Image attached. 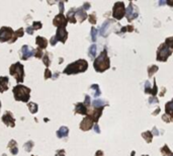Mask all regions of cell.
<instances>
[{
    "label": "cell",
    "instance_id": "cell-1",
    "mask_svg": "<svg viewBox=\"0 0 173 156\" xmlns=\"http://www.w3.org/2000/svg\"><path fill=\"white\" fill-rule=\"evenodd\" d=\"M93 67L96 72H100V73L104 72L105 70H107L110 67V61H109L106 49L103 50L100 53V55L95 58L93 62Z\"/></svg>",
    "mask_w": 173,
    "mask_h": 156
},
{
    "label": "cell",
    "instance_id": "cell-2",
    "mask_svg": "<svg viewBox=\"0 0 173 156\" xmlns=\"http://www.w3.org/2000/svg\"><path fill=\"white\" fill-rule=\"evenodd\" d=\"M88 68V63H87L86 60H83V59H80V60H77L76 62L71 63L70 65L65 68L64 74H67V75H71V74H78L81 73V72H85Z\"/></svg>",
    "mask_w": 173,
    "mask_h": 156
},
{
    "label": "cell",
    "instance_id": "cell-3",
    "mask_svg": "<svg viewBox=\"0 0 173 156\" xmlns=\"http://www.w3.org/2000/svg\"><path fill=\"white\" fill-rule=\"evenodd\" d=\"M13 95L15 100L17 101H22V103H27L31 98L29 93H31V89L25 85L18 84L13 87Z\"/></svg>",
    "mask_w": 173,
    "mask_h": 156
},
{
    "label": "cell",
    "instance_id": "cell-4",
    "mask_svg": "<svg viewBox=\"0 0 173 156\" xmlns=\"http://www.w3.org/2000/svg\"><path fill=\"white\" fill-rule=\"evenodd\" d=\"M9 72L18 82V84L23 82V78H25V71H23V65L21 63L17 62L15 64L11 65L9 68Z\"/></svg>",
    "mask_w": 173,
    "mask_h": 156
},
{
    "label": "cell",
    "instance_id": "cell-5",
    "mask_svg": "<svg viewBox=\"0 0 173 156\" xmlns=\"http://www.w3.org/2000/svg\"><path fill=\"white\" fill-rule=\"evenodd\" d=\"M172 54V49L168 48L165 45V43L161 44L158 48V51H157V56H156V59L160 62H166L168 60V57L171 56Z\"/></svg>",
    "mask_w": 173,
    "mask_h": 156
},
{
    "label": "cell",
    "instance_id": "cell-6",
    "mask_svg": "<svg viewBox=\"0 0 173 156\" xmlns=\"http://www.w3.org/2000/svg\"><path fill=\"white\" fill-rule=\"evenodd\" d=\"M126 14V6L124 2H116L113 5L112 9V16L115 19L120 20Z\"/></svg>",
    "mask_w": 173,
    "mask_h": 156
},
{
    "label": "cell",
    "instance_id": "cell-7",
    "mask_svg": "<svg viewBox=\"0 0 173 156\" xmlns=\"http://www.w3.org/2000/svg\"><path fill=\"white\" fill-rule=\"evenodd\" d=\"M126 15L128 21L131 22L132 20L136 19L139 15V10H138V7L135 4H133V2H130L129 7L126 8Z\"/></svg>",
    "mask_w": 173,
    "mask_h": 156
},
{
    "label": "cell",
    "instance_id": "cell-8",
    "mask_svg": "<svg viewBox=\"0 0 173 156\" xmlns=\"http://www.w3.org/2000/svg\"><path fill=\"white\" fill-rule=\"evenodd\" d=\"M13 29L8 27H3L0 29V42H9L13 36Z\"/></svg>",
    "mask_w": 173,
    "mask_h": 156
},
{
    "label": "cell",
    "instance_id": "cell-9",
    "mask_svg": "<svg viewBox=\"0 0 173 156\" xmlns=\"http://www.w3.org/2000/svg\"><path fill=\"white\" fill-rule=\"evenodd\" d=\"M55 38L58 42H61L63 44H65L67 38H68V31H66V27H58Z\"/></svg>",
    "mask_w": 173,
    "mask_h": 156
},
{
    "label": "cell",
    "instance_id": "cell-10",
    "mask_svg": "<svg viewBox=\"0 0 173 156\" xmlns=\"http://www.w3.org/2000/svg\"><path fill=\"white\" fill-rule=\"evenodd\" d=\"M2 122L8 127L13 128L15 126V120L12 116V113H10V111H5V114L2 116Z\"/></svg>",
    "mask_w": 173,
    "mask_h": 156
},
{
    "label": "cell",
    "instance_id": "cell-11",
    "mask_svg": "<svg viewBox=\"0 0 173 156\" xmlns=\"http://www.w3.org/2000/svg\"><path fill=\"white\" fill-rule=\"evenodd\" d=\"M67 23H68V21L66 19V16H64L63 14L60 13L58 14L53 20V25H56L57 27H66Z\"/></svg>",
    "mask_w": 173,
    "mask_h": 156
},
{
    "label": "cell",
    "instance_id": "cell-12",
    "mask_svg": "<svg viewBox=\"0 0 173 156\" xmlns=\"http://www.w3.org/2000/svg\"><path fill=\"white\" fill-rule=\"evenodd\" d=\"M93 127V121L89 116H86L80 124V129L82 131H88Z\"/></svg>",
    "mask_w": 173,
    "mask_h": 156
},
{
    "label": "cell",
    "instance_id": "cell-13",
    "mask_svg": "<svg viewBox=\"0 0 173 156\" xmlns=\"http://www.w3.org/2000/svg\"><path fill=\"white\" fill-rule=\"evenodd\" d=\"M102 109H103V107H100V109H93L91 111H88L87 116H89L91 119H92L93 123H96V124H97L98 119H99L102 115Z\"/></svg>",
    "mask_w": 173,
    "mask_h": 156
},
{
    "label": "cell",
    "instance_id": "cell-14",
    "mask_svg": "<svg viewBox=\"0 0 173 156\" xmlns=\"http://www.w3.org/2000/svg\"><path fill=\"white\" fill-rule=\"evenodd\" d=\"M33 53H35V50L31 49V47H29L27 45H25L21 48V54H22L21 59L22 60H27V59L31 58V56L33 55Z\"/></svg>",
    "mask_w": 173,
    "mask_h": 156
},
{
    "label": "cell",
    "instance_id": "cell-15",
    "mask_svg": "<svg viewBox=\"0 0 173 156\" xmlns=\"http://www.w3.org/2000/svg\"><path fill=\"white\" fill-rule=\"evenodd\" d=\"M157 91H158V87H157L156 80H154L153 88H151V86H150V82H149V81H146V83H145V93H147V94L150 93L153 96H155L156 94H157Z\"/></svg>",
    "mask_w": 173,
    "mask_h": 156
},
{
    "label": "cell",
    "instance_id": "cell-16",
    "mask_svg": "<svg viewBox=\"0 0 173 156\" xmlns=\"http://www.w3.org/2000/svg\"><path fill=\"white\" fill-rule=\"evenodd\" d=\"M74 111H75V114L85 115V116H87V114H88V107H85L82 103H77V105H75V109H74Z\"/></svg>",
    "mask_w": 173,
    "mask_h": 156
},
{
    "label": "cell",
    "instance_id": "cell-17",
    "mask_svg": "<svg viewBox=\"0 0 173 156\" xmlns=\"http://www.w3.org/2000/svg\"><path fill=\"white\" fill-rule=\"evenodd\" d=\"M87 16L88 15L86 14V11H84L82 8L75 9V19L78 18V21L79 22H83L87 18Z\"/></svg>",
    "mask_w": 173,
    "mask_h": 156
},
{
    "label": "cell",
    "instance_id": "cell-18",
    "mask_svg": "<svg viewBox=\"0 0 173 156\" xmlns=\"http://www.w3.org/2000/svg\"><path fill=\"white\" fill-rule=\"evenodd\" d=\"M8 77L7 76H1L0 77V92L6 91L8 89Z\"/></svg>",
    "mask_w": 173,
    "mask_h": 156
},
{
    "label": "cell",
    "instance_id": "cell-19",
    "mask_svg": "<svg viewBox=\"0 0 173 156\" xmlns=\"http://www.w3.org/2000/svg\"><path fill=\"white\" fill-rule=\"evenodd\" d=\"M112 23V20H106V21L102 25V27H101V29H100V35H101L102 37H106L107 35H106V33L108 31V29H109V27H110V25Z\"/></svg>",
    "mask_w": 173,
    "mask_h": 156
},
{
    "label": "cell",
    "instance_id": "cell-20",
    "mask_svg": "<svg viewBox=\"0 0 173 156\" xmlns=\"http://www.w3.org/2000/svg\"><path fill=\"white\" fill-rule=\"evenodd\" d=\"M37 45H38L39 49L43 50V49H46L48 46V41L46 40L45 38H43V37H37V41H36Z\"/></svg>",
    "mask_w": 173,
    "mask_h": 156
},
{
    "label": "cell",
    "instance_id": "cell-21",
    "mask_svg": "<svg viewBox=\"0 0 173 156\" xmlns=\"http://www.w3.org/2000/svg\"><path fill=\"white\" fill-rule=\"evenodd\" d=\"M69 134V129L67 127H61L60 129L57 131V136L58 138H64V137H67Z\"/></svg>",
    "mask_w": 173,
    "mask_h": 156
},
{
    "label": "cell",
    "instance_id": "cell-22",
    "mask_svg": "<svg viewBox=\"0 0 173 156\" xmlns=\"http://www.w3.org/2000/svg\"><path fill=\"white\" fill-rule=\"evenodd\" d=\"M67 21H70L71 23H75L76 22V19H75V9L72 8L68 11V13H67V17H66Z\"/></svg>",
    "mask_w": 173,
    "mask_h": 156
},
{
    "label": "cell",
    "instance_id": "cell-23",
    "mask_svg": "<svg viewBox=\"0 0 173 156\" xmlns=\"http://www.w3.org/2000/svg\"><path fill=\"white\" fill-rule=\"evenodd\" d=\"M8 148H9V150L11 151V154H13V155L17 154V152H18L17 144H16V142L14 140H11L10 142H9Z\"/></svg>",
    "mask_w": 173,
    "mask_h": 156
},
{
    "label": "cell",
    "instance_id": "cell-24",
    "mask_svg": "<svg viewBox=\"0 0 173 156\" xmlns=\"http://www.w3.org/2000/svg\"><path fill=\"white\" fill-rule=\"evenodd\" d=\"M92 105H93L94 109H100V107H104L105 105H106V103L102 99H95L93 100Z\"/></svg>",
    "mask_w": 173,
    "mask_h": 156
},
{
    "label": "cell",
    "instance_id": "cell-25",
    "mask_svg": "<svg viewBox=\"0 0 173 156\" xmlns=\"http://www.w3.org/2000/svg\"><path fill=\"white\" fill-rule=\"evenodd\" d=\"M142 137L145 139L147 143H151L152 142V139H153V134H152L151 131H146L142 134Z\"/></svg>",
    "mask_w": 173,
    "mask_h": 156
},
{
    "label": "cell",
    "instance_id": "cell-26",
    "mask_svg": "<svg viewBox=\"0 0 173 156\" xmlns=\"http://www.w3.org/2000/svg\"><path fill=\"white\" fill-rule=\"evenodd\" d=\"M172 101H169V103H166V105H165V111H166V115L169 117H171V118H173V111H172Z\"/></svg>",
    "mask_w": 173,
    "mask_h": 156
},
{
    "label": "cell",
    "instance_id": "cell-27",
    "mask_svg": "<svg viewBox=\"0 0 173 156\" xmlns=\"http://www.w3.org/2000/svg\"><path fill=\"white\" fill-rule=\"evenodd\" d=\"M27 107H29V111H31V114H36L37 111H38V109H39L38 105H37V103H27Z\"/></svg>",
    "mask_w": 173,
    "mask_h": 156
},
{
    "label": "cell",
    "instance_id": "cell-28",
    "mask_svg": "<svg viewBox=\"0 0 173 156\" xmlns=\"http://www.w3.org/2000/svg\"><path fill=\"white\" fill-rule=\"evenodd\" d=\"M96 46L95 45H92L90 48H89V51H88V55L89 57H90L91 59H93L95 58V56H96Z\"/></svg>",
    "mask_w": 173,
    "mask_h": 156
},
{
    "label": "cell",
    "instance_id": "cell-29",
    "mask_svg": "<svg viewBox=\"0 0 173 156\" xmlns=\"http://www.w3.org/2000/svg\"><path fill=\"white\" fill-rule=\"evenodd\" d=\"M158 66H156V65H152V66H150L148 68V75H149V77H152L153 76V74L155 73V72H157L158 71Z\"/></svg>",
    "mask_w": 173,
    "mask_h": 156
},
{
    "label": "cell",
    "instance_id": "cell-30",
    "mask_svg": "<svg viewBox=\"0 0 173 156\" xmlns=\"http://www.w3.org/2000/svg\"><path fill=\"white\" fill-rule=\"evenodd\" d=\"M161 153H162L163 156H169V155L172 154V152H171V150L169 149L168 146L165 145V146H163V147L161 148Z\"/></svg>",
    "mask_w": 173,
    "mask_h": 156
},
{
    "label": "cell",
    "instance_id": "cell-31",
    "mask_svg": "<svg viewBox=\"0 0 173 156\" xmlns=\"http://www.w3.org/2000/svg\"><path fill=\"white\" fill-rule=\"evenodd\" d=\"M91 89H93L94 90V97H98V96H100V89H99V86H98V84H93L91 85Z\"/></svg>",
    "mask_w": 173,
    "mask_h": 156
},
{
    "label": "cell",
    "instance_id": "cell-32",
    "mask_svg": "<svg viewBox=\"0 0 173 156\" xmlns=\"http://www.w3.org/2000/svg\"><path fill=\"white\" fill-rule=\"evenodd\" d=\"M43 62H44V65H46L47 67L50 66V64H51V60H50L49 53H46V55L43 56Z\"/></svg>",
    "mask_w": 173,
    "mask_h": 156
},
{
    "label": "cell",
    "instance_id": "cell-33",
    "mask_svg": "<svg viewBox=\"0 0 173 156\" xmlns=\"http://www.w3.org/2000/svg\"><path fill=\"white\" fill-rule=\"evenodd\" d=\"M33 141H29V142L25 144V151H27V152H29L31 149H33Z\"/></svg>",
    "mask_w": 173,
    "mask_h": 156
},
{
    "label": "cell",
    "instance_id": "cell-34",
    "mask_svg": "<svg viewBox=\"0 0 173 156\" xmlns=\"http://www.w3.org/2000/svg\"><path fill=\"white\" fill-rule=\"evenodd\" d=\"M33 55H35V57H37V58H43V56H44V54H43V50L41 49H36L35 50V53H33Z\"/></svg>",
    "mask_w": 173,
    "mask_h": 156
},
{
    "label": "cell",
    "instance_id": "cell-35",
    "mask_svg": "<svg viewBox=\"0 0 173 156\" xmlns=\"http://www.w3.org/2000/svg\"><path fill=\"white\" fill-rule=\"evenodd\" d=\"M165 45H166L168 48L172 49V48H173V38H172V37H170V38H168L166 41H165Z\"/></svg>",
    "mask_w": 173,
    "mask_h": 156
},
{
    "label": "cell",
    "instance_id": "cell-36",
    "mask_svg": "<svg viewBox=\"0 0 173 156\" xmlns=\"http://www.w3.org/2000/svg\"><path fill=\"white\" fill-rule=\"evenodd\" d=\"M42 27H43V25H42V22H41V21H35L33 23V27H33V31H35V29L37 31V29H42Z\"/></svg>",
    "mask_w": 173,
    "mask_h": 156
},
{
    "label": "cell",
    "instance_id": "cell-37",
    "mask_svg": "<svg viewBox=\"0 0 173 156\" xmlns=\"http://www.w3.org/2000/svg\"><path fill=\"white\" fill-rule=\"evenodd\" d=\"M14 36H15L16 38H21V37L23 36V29L20 27V29H18L16 31H14Z\"/></svg>",
    "mask_w": 173,
    "mask_h": 156
},
{
    "label": "cell",
    "instance_id": "cell-38",
    "mask_svg": "<svg viewBox=\"0 0 173 156\" xmlns=\"http://www.w3.org/2000/svg\"><path fill=\"white\" fill-rule=\"evenodd\" d=\"M96 36H97V31H96L95 27H92V29H91V38H92L93 42L96 41Z\"/></svg>",
    "mask_w": 173,
    "mask_h": 156
},
{
    "label": "cell",
    "instance_id": "cell-39",
    "mask_svg": "<svg viewBox=\"0 0 173 156\" xmlns=\"http://www.w3.org/2000/svg\"><path fill=\"white\" fill-rule=\"evenodd\" d=\"M87 17L89 18V21H90V23H92V25H95V23H96L95 14H90V15H88Z\"/></svg>",
    "mask_w": 173,
    "mask_h": 156
},
{
    "label": "cell",
    "instance_id": "cell-40",
    "mask_svg": "<svg viewBox=\"0 0 173 156\" xmlns=\"http://www.w3.org/2000/svg\"><path fill=\"white\" fill-rule=\"evenodd\" d=\"M159 103V100H158V98L157 97H155V96H153V97H150V99H149V103L150 105H153V103Z\"/></svg>",
    "mask_w": 173,
    "mask_h": 156
},
{
    "label": "cell",
    "instance_id": "cell-41",
    "mask_svg": "<svg viewBox=\"0 0 173 156\" xmlns=\"http://www.w3.org/2000/svg\"><path fill=\"white\" fill-rule=\"evenodd\" d=\"M83 105H84L86 107H88L89 105H90V97H89V95L85 96V101L83 103Z\"/></svg>",
    "mask_w": 173,
    "mask_h": 156
},
{
    "label": "cell",
    "instance_id": "cell-42",
    "mask_svg": "<svg viewBox=\"0 0 173 156\" xmlns=\"http://www.w3.org/2000/svg\"><path fill=\"white\" fill-rule=\"evenodd\" d=\"M51 77H52L51 71L49 70V68H47L46 71H45V78H46V79H49V78H51Z\"/></svg>",
    "mask_w": 173,
    "mask_h": 156
},
{
    "label": "cell",
    "instance_id": "cell-43",
    "mask_svg": "<svg viewBox=\"0 0 173 156\" xmlns=\"http://www.w3.org/2000/svg\"><path fill=\"white\" fill-rule=\"evenodd\" d=\"M162 119L167 123H170L171 121H172V118H171V117H169V116H167V115H164V116L162 117Z\"/></svg>",
    "mask_w": 173,
    "mask_h": 156
},
{
    "label": "cell",
    "instance_id": "cell-44",
    "mask_svg": "<svg viewBox=\"0 0 173 156\" xmlns=\"http://www.w3.org/2000/svg\"><path fill=\"white\" fill-rule=\"evenodd\" d=\"M56 156H65V150H58L56 152Z\"/></svg>",
    "mask_w": 173,
    "mask_h": 156
},
{
    "label": "cell",
    "instance_id": "cell-45",
    "mask_svg": "<svg viewBox=\"0 0 173 156\" xmlns=\"http://www.w3.org/2000/svg\"><path fill=\"white\" fill-rule=\"evenodd\" d=\"M59 7H60V14H63V12H64V3L63 2H60L59 3Z\"/></svg>",
    "mask_w": 173,
    "mask_h": 156
},
{
    "label": "cell",
    "instance_id": "cell-46",
    "mask_svg": "<svg viewBox=\"0 0 173 156\" xmlns=\"http://www.w3.org/2000/svg\"><path fill=\"white\" fill-rule=\"evenodd\" d=\"M50 43H51V45H52V46H55V45L57 44V43H58V41L56 40L55 36H54V37H52V38H51V41H50Z\"/></svg>",
    "mask_w": 173,
    "mask_h": 156
},
{
    "label": "cell",
    "instance_id": "cell-47",
    "mask_svg": "<svg viewBox=\"0 0 173 156\" xmlns=\"http://www.w3.org/2000/svg\"><path fill=\"white\" fill-rule=\"evenodd\" d=\"M90 8V3H88V2H86V3H84V5H83V7H82V9L84 11H86L87 9H89Z\"/></svg>",
    "mask_w": 173,
    "mask_h": 156
},
{
    "label": "cell",
    "instance_id": "cell-48",
    "mask_svg": "<svg viewBox=\"0 0 173 156\" xmlns=\"http://www.w3.org/2000/svg\"><path fill=\"white\" fill-rule=\"evenodd\" d=\"M93 129H94V131H95V133H97V134H99V133H100L99 127H98V125H97V124H95V125H94Z\"/></svg>",
    "mask_w": 173,
    "mask_h": 156
},
{
    "label": "cell",
    "instance_id": "cell-49",
    "mask_svg": "<svg viewBox=\"0 0 173 156\" xmlns=\"http://www.w3.org/2000/svg\"><path fill=\"white\" fill-rule=\"evenodd\" d=\"M27 33H29V35H33V27H27Z\"/></svg>",
    "mask_w": 173,
    "mask_h": 156
},
{
    "label": "cell",
    "instance_id": "cell-50",
    "mask_svg": "<svg viewBox=\"0 0 173 156\" xmlns=\"http://www.w3.org/2000/svg\"><path fill=\"white\" fill-rule=\"evenodd\" d=\"M95 156H103V152H102L101 150H98V151H96Z\"/></svg>",
    "mask_w": 173,
    "mask_h": 156
},
{
    "label": "cell",
    "instance_id": "cell-51",
    "mask_svg": "<svg viewBox=\"0 0 173 156\" xmlns=\"http://www.w3.org/2000/svg\"><path fill=\"white\" fill-rule=\"evenodd\" d=\"M126 27V31H133V29H134V27H132V25H128V27Z\"/></svg>",
    "mask_w": 173,
    "mask_h": 156
},
{
    "label": "cell",
    "instance_id": "cell-52",
    "mask_svg": "<svg viewBox=\"0 0 173 156\" xmlns=\"http://www.w3.org/2000/svg\"><path fill=\"white\" fill-rule=\"evenodd\" d=\"M154 135H159V133H158V129L156 127H154Z\"/></svg>",
    "mask_w": 173,
    "mask_h": 156
},
{
    "label": "cell",
    "instance_id": "cell-53",
    "mask_svg": "<svg viewBox=\"0 0 173 156\" xmlns=\"http://www.w3.org/2000/svg\"><path fill=\"white\" fill-rule=\"evenodd\" d=\"M159 111H160V107H158V109H157V111H154V116H156V115H157L158 114V113H159Z\"/></svg>",
    "mask_w": 173,
    "mask_h": 156
},
{
    "label": "cell",
    "instance_id": "cell-54",
    "mask_svg": "<svg viewBox=\"0 0 173 156\" xmlns=\"http://www.w3.org/2000/svg\"><path fill=\"white\" fill-rule=\"evenodd\" d=\"M57 77H58V73H56L55 75H54V76H52L51 78H53V79H56V78H57Z\"/></svg>",
    "mask_w": 173,
    "mask_h": 156
},
{
    "label": "cell",
    "instance_id": "cell-55",
    "mask_svg": "<svg viewBox=\"0 0 173 156\" xmlns=\"http://www.w3.org/2000/svg\"><path fill=\"white\" fill-rule=\"evenodd\" d=\"M131 156H135V151H133V152H132Z\"/></svg>",
    "mask_w": 173,
    "mask_h": 156
},
{
    "label": "cell",
    "instance_id": "cell-56",
    "mask_svg": "<svg viewBox=\"0 0 173 156\" xmlns=\"http://www.w3.org/2000/svg\"><path fill=\"white\" fill-rule=\"evenodd\" d=\"M0 107H1V103H0Z\"/></svg>",
    "mask_w": 173,
    "mask_h": 156
},
{
    "label": "cell",
    "instance_id": "cell-57",
    "mask_svg": "<svg viewBox=\"0 0 173 156\" xmlns=\"http://www.w3.org/2000/svg\"><path fill=\"white\" fill-rule=\"evenodd\" d=\"M169 156H173V155H172V154H171V155H169Z\"/></svg>",
    "mask_w": 173,
    "mask_h": 156
},
{
    "label": "cell",
    "instance_id": "cell-58",
    "mask_svg": "<svg viewBox=\"0 0 173 156\" xmlns=\"http://www.w3.org/2000/svg\"><path fill=\"white\" fill-rule=\"evenodd\" d=\"M143 156H148V155H143Z\"/></svg>",
    "mask_w": 173,
    "mask_h": 156
}]
</instances>
